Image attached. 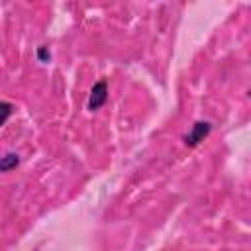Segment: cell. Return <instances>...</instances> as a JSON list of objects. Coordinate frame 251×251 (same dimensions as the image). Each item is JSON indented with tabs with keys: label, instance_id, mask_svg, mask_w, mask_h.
I'll use <instances>...</instances> for the list:
<instances>
[{
	"label": "cell",
	"instance_id": "3",
	"mask_svg": "<svg viewBox=\"0 0 251 251\" xmlns=\"http://www.w3.org/2000/svg\"><path fill=\"white\" fill-rule=\"evenodd\" d=\"M18 163H20V157H18L16 153H6V155L0 159V171H2V173H8V171L16 169Z\"/></svg>",
	"mask_w": 251,
	"mask_h": 251
},
{
	"label": "cell",
	"instance_id": "6",
	"mask_svg": "<svg viewBox=\"0 0 251 251\" xmlns=\"http://www.w3.org/2000/svg\"><path fill=\"white\" fill-rule=\"evenodd\" d=\"M249 96H251V90H249Z\"/></svg>",
	"mask_w": 251,
	"mask_h": 251
},
{
	"label": "cell",
	"instance_id": "1",
	"mask_svg": "<svg viewBox=\"0 0 251 251\" xmlns=\"http://www.w3.org/2000/svg\"><path fill=\"white\" fill-rule=\"evenodd\" d=\"M106 100H108V82H106L104 78H100V80L92 86L86 106H88L90 112H96V110H100V108L106 104Z\"/></svg>",
	"mask_w": 251,
	"mask_h": 251
},
{
	"label": "cell",
	"instance_id": "5",
	"mask_svg": "<svg viewBox=\"0 0 251 251\" xmlns=\"http://www.w3.org/2000/svg\"><path fill=\"white\" fill-rule=\"evenodd\" d=\"M10 112H12V104H10V102H2V124L8 120Z\"/></svg>",
	"mask_w": 251,
	"mask_h": 251
},
{
	"label": "cell",
	"instance_id": "4",
	"mask_svg": "<svg viewBox=\"0 0 251 251\" xmlns=\"http://www.w3.org/2000/svg\"><path fill=\"white\" fill-rule=\"evenodd\" d=\"M37 59H39L41 63H47V61L51 59L49 49H47V47H37Z\"/></svg>",
	"mask_w": 251,
	"mask_h": 251
},
{
	"label": "cell",
	"instance_id": "2",
	"mask_svg": "<svg viewBox=\"0 0 251 251\" xmlns=\"http://www.w3.org/2000/svg\"><path fill=\"white\" fill-rule=\"evenodd\" d=\"M210 129H212V124H210V122H196V124L190 127V131L184 135V143H186L188 147L198 145L200 141H204V137H208Z\"/></svg>",
	"mask_w": 251,
	"mask_h": 251
}]
</instances>
